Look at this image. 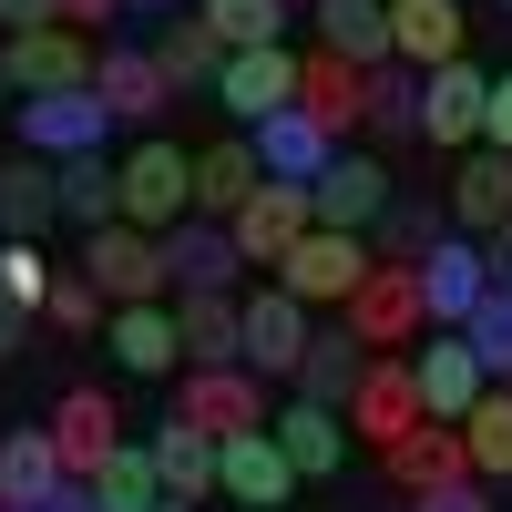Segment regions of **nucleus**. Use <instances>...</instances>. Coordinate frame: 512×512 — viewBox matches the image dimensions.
I'll list each match as a JSON object with an SVG mask.
<instances>
[{
    "mask_svg": "<svg viewBox=\"0 0 512 512\" xmlns=\"http://www.w3.org/2000/svg\"><path fill=\"white\" fill-rule=\"evenodd\" d=\"M175 328H185V369H246L236 297H175Z\"/></svg>",
    "mask_w": 512,
    "mask_h": 512,
    "instance_id": "nucleus-33",
    "label": "nucleus"
},
{
    "mask_svg": "<svg viewBox=\"0 0 512 512\" xmlns=\"http://www.w3.org/2000/svg\"><path fill=\"white\" fill-rule=\"evenodd\" d=\"M93 93H103V113H113V123H134V134H154V123L175 113V82L154 72V52H144V41H103Z\"/></svg>",
    "mask_w": 512,
    "mask_h": 512,
    "instance_id": "nucleus-15",
    "label": "nucleus"
},
{
    "mask_svg": "<svg viewBox=\"0 0 512 512\" xmlns=\"http://www.w3.org/2000/svg\"><path fill=\"white\" fill-rule=\"evenodd\" d=\"M482 267H492V287H512V216L482 236Z\"/></svg>",
    "mask_w": 512,
    "mask_h": 512,
    "instance_id": "nucleus-47",
    "label": "nucleus"
},
{
    "mask_svg": "<svg viewBox=\"0 0 512 512\" xmlns=\"http://www.w3.org/2000/svg\"><path fill=\"white\" fill-rule=\"evenodd\" d=\"M195 11L205 21H216V41H226V52H267V41H287V0H195Z\"/></svg>",
    "mask_w": 512,
    "mask_h": 512,
    "instance_id": "nucleus-39",
    "label": "nucleus"
},
{
    "mask_svg": "<svg viewBox=\"0 0 512 512\" xmlns=\"http://www.w3.org/2000/svg\"><path fill=\"white\" fill-rule=\"evenodd\" d=\"M492 297V267H482V236H441L431 256H420V308H431V328H461Z\"/></svg>",
    "mask_w": 512,
    "mask_h": 512,
    "instance_id": "nucleus-17",
    "label": "nucleus"
},
{
    "mask_svg": "<svg viewBox=\"0 0 512 512\" xmlns=\"http://www.w3.org/2000/svg\"><path fill=\"white\" fill-rule=\"evenodd\" d=\"M461 451H472V482H512V390H482V410L461 420Z\"/></svg>",
    "mask_w": 512,
    "mask_h": 512,
    "instance_id": "nucleus-38",
    "label": "nucleus"
},
{
    "mask_svg": "<svg viewBox=\"0 0 512 512\" xmlns=\"http://www.w3.org/2000/svg\"><path fill=\"white\" fill-rule=\"evenodd\" d=\"M256 185H267V164H256V144H246V134H216V144L195 154V216H216V226H236Z\"/></svg>",
    "mask_w": 512,
    "mask_h": 512,
    "instance_id": "nucleus-25",
    "label": "nucleus"
},
{
    "mask_svg": "<svg viewBox=\"0 0 512 512\" xmlns=\"http://www.w3.org/2000/svg\"><path fill=\"white\" fill-rule=\"evenodd\" d=\"M410 379H420V410H431V420H451V431H461V420L482 410V390H492L461 328H431V338H420V349H410Z\"/></svg>",
    "mask_w": 512,
    "mask_h": 512,
    "instance_id": "nucleus-9",
    "label": "nucleus"
},
{
    "mask_svg": "<svg viewBox=\"0 0 512 512\" xmlns=\"http://www.w3.org/2000/svg\"><path fill=\"white\" fill-rule=\"evenodd\" d=\"M482 113H492V72L482 62H441V72H420V144H482Z\"/></svg>",
    "mask_w": 512,
    "mask_h": 512,
    "instance_id": "nucleus-8",
    "label": "nucleus"
},
{
    "mask_svg": "<svg viewBox=\"0 0 512 512\" xmlns=\"http://www.w3.org/2000/svg\"><path fill=\"white\" fill-rule=\"evenodd\" d=\"M226 236H236L246 267H277V256L308 236V185H256V195H246V216H236Z\"/></svg>",
    "mask_w": 512,
    "mask_h": 512,
    "instance_id": "nucleus-24",
    "label": "nucleus"
},
{
    "mask_svg": "<svg viewBox=\"0 0 512 512\" xmlns=\"http://www.w3.org/2000/svg\"><path fill=\"white\" fill-rule=\"evenodd\" d=\"M236 328H246V369L256 379H297V359H308V308H297V297L267 277V287H256V297H236Z\"/></svg>",
    "mask_w": 512,
    "mask_h": 512,
    "instance_id": "nucleus-11",
    "label": "nucleus"
},
{
    "mask_svg": "<svg viewBox=\"0 0 512 512\" xmlns=\"http://www.w3.org/2000/svg\"><path fill=\"white\" fill-rule=\"evenodd\" d=\"M0 103H11V72H0Z\"/></svg>",
    "mask_w": 512,
    "mask_h": 512,
    "instance_id": "nucleus-54",
    "label": "nucleus"
},
{
    "mask_svg": "<svg viewBox=\"0 0 512 512\" xmlns=\"http://www.w3.org/2000/svg\"><path fill=\"white\" fill-rule=\"evenodd\" d=\"M82 277L103 287V308H154L164 287V246L144 236V226H103V236H82Z\"/></svg>",
    "mask_w": 512,
    "mask_h": 512,
    "instance_id": "nucleus-6",
    "label": "nucleus"
},
{
    "mask_svg": "<svg viewBox=\"0 0 512 512\" xmlns=\"http://www.w3.org/2000/svg\"><path fill=\"white\" fill-rule=\"evenodd\" d=\"M461 0H390V52L410 62V72H441V62H461Z\"/></svg>",
    "mask_w": 512,
    "mask_h": 512,
    "instance_id": "nucleus-28",
    "label": "nucleus"
},
{
    "mask_svg": "<svg viewBox=\"0 0 512 512\" xmlns=\"http://www.w3.org/2000/svg\"><path fill=\"white\" fill-rule=\"evenodd\" d=\"M144 52H154L164 82H175V103H185V93H216V72H226V41H216V21H205V11H164Z\"/></svg>",
    "mask_w": 512,
    "mask_h": 512,
    "instance_id": "nucleus-18",
    "label": "nucleus"
},
{
    "mask_svg": "<svg viewBox=\"0 0 512 512\" xmlns=\"http://www.w3.org/2000/svg\"><path fill=\"white\" fill-rule=\"evenodd\" d=\"M338 328H349L369 359H410L420 338H431V308H420V267H369V277H359V297L338 308Z\"/></svg>",
    "mask_w": 512,
    "mask_h": 512,
    "instance_id": "nucleus-1",
    "label": "nucleus"
},
{
    "mask_svg": "<svg viewBox=\"0 0 512 512\" xmlns=\"http://www.w3.org/2000/svg\"><path fill=\"white\" fill-rule=\"evenodd\" d=\"M287 11H297V0H287Z\"/></svg>",
    "mask_w": 512,
    "mask_h": 512,
    "instance_id": "nucleus-57",
    "label": "nucleus"
},
{
    "mask_svg": "<svg viewBox=\"0 0 512 512\" xmlns=\"http://www.w3.org/2000/svg\"><path fill=\"white\" fill-rule=\"evenodd\" d=\"M93 502H103V512H154V502H164L154 451H144V441H123V451L103 461V472H93Z\"/></svg>",
    "mask_w": 512,
    "mask_h": 512,
    "instance_id": "nucleus-37",
    "label": "nucleus"
},
{
    "mask_svg": "<svg viewBox=\"0 0 512 512\" xmlns=\"http://www.w3.org/2000/svg\"><path fill=\"white\" fill-rule=\"evenodd\" d=\"M62 482L72 472H62V451H52V420H41V431H31V420L0 431V502H11V512H41Z\"/></svg>",
    "mask_w": 512,
    "mask_h": 512,
    "instance_id": "nucleus-27",
    "label": "nucleus"
},
{
    "mask_svg": "<svg viewBox=\"0 0 512 512\" xmlns=\"http://www.w3.org/2000/svg\"><path fill=\"white\" fill-rule=\"evenodd\" d=\"M154 246H164L175 297H236V277H246V256H236V236H226L216 216H185L175 236H154Z\"/></svg>",
    "mask_w": 512,
    "mask_h": 512,
    "instance_id": "nucleus-14",
    "label": "nucleus"
},
{
    "mask_svg": "<svg viewBox=\"0 0 512 512\" xmlns=\"http://www.w3.org/2000/svg\"><path fill=\"white\" fill-rule=\"evenodd\" d=\"M359 369H369V349H359V338H349V328H318V338H308V359H297V379H287V390H297V400H318V410H349V390H359Z\"/></svg>",
    "mask_w": 512,
    "mask_h": 512,
    "instance_id": "nucleus-32",
    "label": "nucleus"
},
{
    "mask_svg": "<svg viewBox=\"0 0 512 512\" xmlns=\"http://www.w3.org/2000/svg\"><path fill=\"white\" fill-rule=\"evenodd\" d=\"M246 144H256V164H267V185H318V175H328V154H338L308 113H267Z\"/></svg>",
    "mask_w": 512,
    "mask_h": 512,
    "instance_id": "nucleus-30",
    "label": "nucleus"
},
{
    "mask_svg": "<svg viewBox=\"0 0 512 512\" xmlns=\"http://www.w3.org/2000/svg\"><path fill=\"white\" fill-rule=\"evenodd\" d=\"M216 492H226L236 512H287L297 461L277 451V431H236V441H216Z\"/></svg>",
    "mask_w": 512,
    "mask_h": 512,
    "instance_id": "nucleus-12",
    "label": "nucleus"
},
{
    "mask_svg": "<svg viewBox=\"0 0 512 512\" xmlns=\"http://www.w3.org/2000/svg\"><path fill=\"white\" fill-rule=\"evenodd\" d=\"M461 338H472V359H482V379L492 390H512V287H492L472 318H461Z\"/></svg>",
    "mask_w": 512,
    "mask_h": 512,
    "instance_id": "nucleus-40",
    "label": "nucleus"
},
{
    "mask_svg": "<svg viewBox=\"0 0 512 512\" xmlns=\"http://www.w3.org/2000/svg\"><path fill=\"white\" fill-rule=\"evenodd\" d=\"M103 349H113V369L123 379H164V369H185V328H175V308H113L103 318Z\"/></svg>",
    "mask_w": 512,
    "mask_h": 512,
    "instance_id": "nucleus-20",
    "label": "nucleus"
},
{
    "mask_svg": "<svg viewBox=\"0 0 512 512\" xmlns=\"http://www.w3.org/2000/svg\"><path fill=\"white\" fill-rule=\"evenodd\" d=\"M318 52L359 62V72L400 62V52H390V0H318Z\"/></svg>",
    "mask_w": 512,
    "mask_h": 512,
    "instance_id": "nucleus-31",
    "label": "nucleus"
},
{
    "mask_svg": "<svg viewBox=\"0 0 512 512\" xmlns=\"http://www.w3.org/2000/svg\"><path fill=\"white\" fill-rule=\"evenodd\" d=\"M0 512H11V502H0Z\"/></svg>",
    "mask_w": 512,
    "mask_h": 512,
    "instance_id": "nucleus-55",
    "label": "nucleus"
},
{
    "mask_svg": "<svg viewBox=\"0 0 512 512\" xmlns=\"http://www.w3.org/2000/svg\"><path fill=\"white\" fill-rule=\"evenodd\" d=\"M482 144L512 154V72H492V113H482Z\"/></svg>",
    "mask_w": 512,
    "mask_h": 512,
    "instance_id": "nucleus-46",
    "label": "nucleus"
},
{
    "mask_svg": "<svg viewBox=\"0 0 512 512\" xmlns=\"http://www.w3.org/2000/svg\"><path fill=\"white\" fill-rule=\"evenodd\" d=\"M62 216H72L82 236L123 226V164H103V154H72V164H62Z\"/></svg>",
    "mask_w": 512,
    "mask_h": 512,
    "instance_id": "nucleus-36",
    "label": "nucleus"
},
{
    "mask_svg": "<svg viewBox=\"0 0 512 512\" xmlns=\"http://www.w3.org/2000/svg\"><path fill=\"white\" fill-rule=\"evenodd\" d=\"M41 226H62V164L11 154V175H0V246H41Z\"/></svg>",
    "mask_w": 512,
    "mask_h": 512,
    "instance_id": "nucleus-23",
    "label": "nucleus"
},
{
    "mask_svg": "<svg viewBox=\"0 0 512 512\" xmlns=\"http://www.w3.org/2000/svg\"><path fill=\"white\" fill-rule=\"evenodd\" d=\"M420 379H410V359H369L359 369V390H349V431L369 441V451H390L400 431H420Z\"/></svg>",
    "mask_w": 512,
    "mask_h": 512,
    "instance_id": "nucleus-16",
    "label": "nucleus"
},
{
    "mask_svg": "<svg viewBox=\"0 0 512 512\" xmlns=\"http://www.w3.org/2000/svg\"><path fill=\"white\" fill-rule=\"evenodd\" d=\"M62 21L72 31H103V21H123V0H62Z\"/></svg>",
    "mask_w": 512,
    "mask_h": 512,
    "instance_id": "nucleus-49",
    "label": "nucleus"
},
{
    "mask_svg": "<svg viewBox=\"0 0 512 512\" xmlns=\"http://www.w3.org/2000/svg\"><path fill=\"white\" fill-rule=\"evenodd\" d=\"M369 123H379V134H420V72L410 62H379L369 72Z\"/></svg>",
    "mask_w": 512,
    "mask_h": 512,
    "instance_id": "nucleus-41",
    "label": "nucleus"
},
{
    "mask_svg": "<svg viewBox=\"0 0 512 512\" xmlns=\"http://www.w3.org/2000/svg\"><path fill=\"white\" fill-rule=\"evenodd\" d=\"M41 318H52L62 338H82V328H103V287H93V277L72 267V277H52V308H41Z\"/></svg>",
    "mask_w": 512,
    "mask_h": 512,
    "instance_id": "nucleus-43",
    "label": "nucleus"
},
{
    "mask_svg": "<svg viewBox=\"0 0 512 512\" xmlns=\"http://www.w3.org/2000/svg\"><path fill=\"white\" fill-rule=\"evenodd\" d=\"M154 512H195V502H154Z\"/></svg>",
    "mask_w": 512,
    "mask_h": 512,
    "instance_id": "nucleus-53",
    "label": "nucleus"
},
{
    "mask_svg": "<svg viewBox=\"0 0 512 512\" xmlns=\"http://www.w3.org/2000/svg\"><path fill=\"white\" fill-rule=\"evenodd\" d=\"M195 216V154L175 134H144L134 154H123V226H144V236H175Z\"/></svg>",
    "mask_w": 512,
    "mask_h": 512,
    "instance_id": "nucleus-2",
    "label": "nucleus"
},
{
    "mask_svg": "<svg viewBox=\"0 0 512 512\" xmlns=\"http://www.w3.org/2000/svg\"><path fill=\"white\" fill-rule=\"evenodd\" d=\"M297 113H308L328 144H349L359 123H369V72L338 62V52H308V72H297Z\"/></svg>",
    "mask_w": 512,
    "mask_h": 512,
    "instance_id": "nucleus-19",
    "label": "nucleus"
},
{
    "mask_svg": "<svg viewBox=\"0 0 512 512\" xmlns=\"http://www.w3.org/2000/svg\"><path fill=\"white\" fill-rule=\"evenodd\" d=\"M267 431H277V451L297 461V482H328L338 461H349V410H318V400H287V410L267 420Z\"/></svg>",
    "mask_w": 512,
    "mask_h": 512,
    "instance_id": "nucleus-26",
    "label": "nucleus"
},
{
    "mask_svg": "<svg viewBox=\"0 0 512 512\" xmlns=\"http://www.w3.org/2000/svg\"><path fill=\"white\" fill-rule=\"evenodd\" d=\"M297 72H308V52H287V41H267V52H226L216 103L236 113V134H256L267 113H297Z\"/></svg>",
    "mask_w": 512,
    "mask_h": 512,
    "instance_id": "nucleus-7",
    "label": "nucleus"
},
{
    "mask_svg": "<svg viewBox=\"0 0 512 512\" xmlns=\"http://www.w3.org/2000/svg\"><path fill=\"white\" fill-rule=\"evenodd\" d=\"M0 297H11V308H52V256L41 246H0Z\"/></svg>",
    "mask_w": 512,
    "mask_h": 512,
    "instance_id": "nucleus-42",
    "label": "nucleus"
},
{
    "mask_svg": "<svg viewBox=\"0 0 512 512\" xmlns=\"http://www.w3.org/2000/svg\"><path fill=\"white\" fill-rule=\"evenodd\" d=\"M144 451H154V472H164V502H205V492H216V441H205L195 420H164Z\"/></svg>",
    "mask_w": 512,
    "mask_h": 512,
    "instance_id": "nucleus-34",
    "label": "nucleus"
},
{
    "mask_svg": "<svg viewBox=\"0 0 512 512\" xmlns=\"http://www.w3.org/2000/svg\"><path fill=\"white\" fill-rule=\"evenodd\" d=\"M410 512H492L482 482H441V492H410Z\"/></svg>",
    "mask_w": 512,
    "mask_h": 512,
    "instance_id": "nucleus-44",
    "label": "nucleus"
},
{
    "mask_svg": "<svg viewBox=\"0 0 512 512\" xmlns=\"http://www.w3.org/2000/svg\"><path fill=\"white\" fill-rule=\"evenodd\" d=\"M369 267H379V256H369V236H328V226H308V236L277 256V287L297 297V308H349Z\"/></svg>",
    "mask_w": 512,
    "mask_h": 512,
    "instance_id": "nucleus-4",
    "label": "nucleus"
},
{
    "mask_svg": "<svg viewBox=\"0 0 512 512\" xmlns=\"http://www.w3.org/2000/svg\"><path fill=\"white\" fill-rule=\"evenodd\" d=\"M379 472H390L400 492H441V482H472V451H461L451 420H420V431H400L390 451H379Z\"/></svg>",
    "mask_w": 512,
    "mask_h": 512,
    "instance_id": "nucleus-22",
    "label": "nucleus"
},
{
    "mask_svg": "<svg viewBox=\"0 0 512 512\" xmlns=\"http://www.w3.org/2000/svg\"><path fill=\"white\" fill-rule=\"evenodd\" d=\"M123 11H144V21H164V11H185V0H123Z\"/></svg>",
    "mask_w": 512,
    "mask_h": 512,
    "instance_id": "nucleus-51",
    "label": "nucleus"
},
{
    "mask_svg": "<svg viewBox=\"0 0 512 512\" xmlns=\"http://www.w3.org/2000/svg\"><path fill=\"white\" fill-rule=\"evenodd\" d=\"M502 11H512V0H502Z\"/></svg>",
    "mask_w": 512,
    "mask_h": 512,
    "instance_id": "nucleus-56",
    "label": "nucleus"
},
{
    "mask_svg": "<svg viewBox=\"0 0 512 512\" xmlns=\"http://www.w3.org/2000/svg\"><path fill=\"white\" fill-rule=\"evenodd\" d=\"M41 512H103V502H93V482H62V492L41 502Z\"/></svg>",
    "mask_w": 512,
    "mask_h": 512,
    "instance_id": "nucleus-50",
    "label": "nucleus"
},
{
    "mask_svg": "<svg viewBox=\"0 0 512 512\" xmlns=\"http://www.w3.org/2000/svg\"><path fill=\"white\" fill-rule=\"evenodd\" d=\"M62 21V0H0V41H21V31H52Z\"/></svg>",
    "mask_w": 512,
    "mask_h": 512,
    "instance_id": "nucleus-45",
    "label": "nucleus"
},
{
    "mask_svg": "<svg viewBox=\"0 0 512 512\" xmlns=\"http://www.w3.org/2000/svg\"><path fill=\"white\" fill-rule=\"evenodd\" d=\"M52 451H62L72 482H93L103 461L123 451V410H113L103 390H62V410H52Z\"/></svg>",
    "mask_w": 512,
    "mask_h": 512,
    "instance_id": "nucleus-21",
    "label": "nucleus"
},
{
    "mask_svg": "<svg viewBox=\"0 0 512 512\" xmlns=\"http://www.w3.org/2000/svg\"><path fill=\"white\" fill-rule=\"evenodd\" d=\"M0 175H11V134H0Z\"/></svg>",
    "mask_w": 512,
    "mask_h": 512,
    "instance_id": "nucleus-52",
    "label": "nucleus"
},
{
    "mask_svg": "<svg viewBox=\"0 0 512 512\" xmlns=\"http://www.w3.org/2000/svg\"><path fill=\"white\" fill-rule=\"evenodd\" d=\"M451 236V205H420V195H390V216L369 226V256L379 267H420V256H431Z\"/></svg>",
    "mask_w": 512,
    "mask_h": 512,
    "instance_id": "nucleus-35",
    "label": "nucleus"
},
{
    "mask_svg": "<svg viewBox=\"0 0 512 512\" xmlns=\"http://www.w3.org/2000/svg\"><path fill=\"white\" fill-rule=\"evenodd\" d=\"M390 164H379V154H349V144H338L328 154V175L308 185V226H328V236H369L379 216H390Z\"/></svg>",
    "mask_w": 512,
    "mask_h": 512,
    "instance_id": "nucleus-5",
    "label": "nucleus"
},
{
    "mask_svg": "<svg viewBox=\"0 0 512 512\" xmlns=\"http://www.w3.org/2000/svg\"><path fill=\"white\" fill-rule=\"evenodd\" d=\"M0 72H11V93H21V103H41V93H93L103 52H93V31L52 21V31H21V41H0Z\"/></svg>",
    "mask_w": 512,
    "mask_h": 512,
    "instance_id": "nucleus-3",
    "label": "nucleus"
},
{
    "mask_svg": "<svg viewBox=\"0 0 512 512\" xmlns=\"http://www.w3.org/2000/svg\"><path fill=\"white\" fill-rule=\"evenodd\" d=\"M175 420H195L205 441H236V431H267V379L256 369H185V400H175Z\"/></svg>",
    "mask_w": 512,
    "mask_h": 512,
    "instance_id": "nucleus-10",
    "label": "nucleus"
},
{
    "mask_svg": "<svg viewBox=\"0 0 512 512\" xmlns=\"http://www.w3.org/2000/svg\"><path fill=\"white\" fill-rule=\"evenodd\" d=\"M103 134H113L103 93H41V103H21V154H41V164L103 154Z\"/></svg>",
    "mask_w": 512,
    "mask_h": 512,
    "instance_id": "nucleus-13",
    "label": "nucleus"
},
{
    "mask_svg": "<svg viewBox=\"0 0 512 512\" xmlns=\"http://www.w3.org/2000/svg\"><path fill=\"white\" fill-rule=\"evenodd\" d=\"M31 349V308H11V297H0V359H21Z\"/></svg>",
    "mask_w": 512,
    "mask_h": 512,
    "instance_id": "nucleus-48",
    "label": "nucleus"
},
{
    "mask_svg": "<svg viewBox=\"0 0 512 512\" xmlns=\"http://www.w3.org/2000/svg\"><path fill=\"white\" fill-rule=\"evenodd\" d=\"M451 226L461 236H492L502 216H512V154H492V144H472V154H461V175H451Z\"/></svg>",
    "mask_w": 512,
    "mask_h": 512,
    "instance_id": "nucleus-29",
    "label": "nucleus"
}]
</instances>
